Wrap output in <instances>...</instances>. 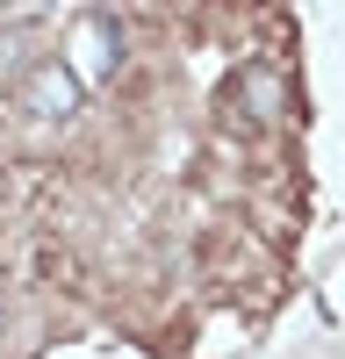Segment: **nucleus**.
<instances>
[{"instance_id": "obj_1", "label": "nucleus", "mask_w": 345, "mask_h": 359, "mask_svg": "<svg viewBox=\"0 0 345 359\" xmlns=\"http://www.w3.org/2000/svg\"><path fill=\"white\" fill-rule=\"evenodd\" d=\"M223 123L230 130H273L288 123V72L273 57H238L223 79Z\"/></svg>"}, {"instance_id": "obj_3", "label": "nucleus", "mask_w": 345, "mask_h": 359, "mask_svg": "<svg viewBox=\"0 0 345 359\" xmlns=\"http://www.w3.org/2000/svg\"><path fill=\"white\" fill-rule=\"evenodd\" d=\"M115 65H123V22H115L108 8L72 15V79L79 86H108Z\"/></svg>"}, {"instance_id": "obj_2", "label": "nucleus", "mask_w": 345, "mask_h": 359, "mask_svg": "<svg viewBox=\"0 0 345 359\" xmlns=\"http://www.w3.org/2000/svg\"><path fill=\"white\" fill-rule=\"evenodd\" d=\"M8 108L22 115V123H36V130H65L72 115H79V79H72V65L36 57V65L8 86Z\"/></svg>"}]
</instances>
